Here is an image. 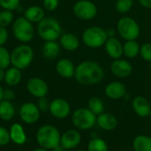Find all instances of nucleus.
Returning <instances> with one entry per match:
<instances>
[{
  "label": "nucleus",
  "mask_w": 151,
  "mask_h": 151,
  "mask_svg": "<svg viewBox=\"0 0 151 151\" xmlns=\"http://www.w3.org/2000/svg\"><path fill=\"white\" fill-rule=\"evenodd\" d=\"M104 46L106 54L113 60L123 56V44L116 36L108 37Z\"/></svg>",
  "instance_id": "dca6fc26"
},
{
  "label": "nucleus",
  "mask_w": 151,
  "mask_h": 151,
  "mask_svg": "<svg viewBox=\"0 0 151 151\" xmlns=\"http://www.w3.org/2000/svg\"><path fill=\"white\" fill-rule=\"evenodd\" d=\"M111 72L115 77L125 79L132 74L133 65L128 60L120 58L112 61L111 64Z\"/></svg>",
  "instance_id": "f8f14e48"
},
{
  "label": "nucleus",
  "mask_w": 151,
  "mask_h": 151,
  "mask_svg": "<svg viewBox=\"0 0 151 151\" xmlns=\"http://www.w3.org/2000/svg\"><path fill=\"white\" fill-rule=\"evenodd\" d=\"M87 151H109V146L104 139L96 137L89 141Z\"/></svg>",
  "instance_id": "c85d7f7f"
},
{
  "label": "nucleus",
  "mask_w": 151,
  "mask_h": 151,
  "mask_svg": "<svg viewBox=\"0 0 151 151\" xmlns=\"http://www.w3.org/2000/svg\"><path fill=\"white\" fill-rule=\"evenodd\" d=\"M8 37H9V34L6 27H0V46H4L6 43Z\"/></svg>",
  "instance_id": "58836bf2"
},
{
  "label": "nucleus",
  "mask_w": 151,
  "mask_h": 151,
  "mask_svg": "<svg viewBox=\"0 0 151 151\" xmlns=\"http://www.w3.org/2000/svg\"><path fill=\"white\" fill-rule=\"evenodd\" d=\"M104 77V71L101 65L93 60L81 62L75 68L74 78L78 83L83 86L98 84Z\"/></svg>",
  "instance_id": "f257e3e1"
},
{
  "label": "nucleus",
  "mask_w": 151,
  "mask_h": 151,
  "mask_svg": "<svg viewBox=\"0 0 151 151\" xmlns=\"http://www.w3.org/2000/svg\"><path fill=\"white\" fill-rule=\"evenodd\" d=\"M88 108L96 116L104 112V104L98 96H92L88 99Z\"/></svg>",
  "instance_id": "cd10ccee"
},
{
  "label": "nucleus",
  "mask_w": 151,
  "mask_h": 151,
  "mask_svg": "<svg viewBox=\"0 0 151 151\" xmlns=\"http://www.w3.org/2000/svg\"><path fill=\"white\" fill-rule=\"evenodd\" d=\"M4 76H5V70L0 68V82L4 81Z\"/></svg>",
  "instance_id": "a19ab883"
},
{
  "label": "nucleus",
  "mask_w": 151,
  "mask_h": 151,
  "mask_svg": "<svg viewBox=\"0 0 151 151\" xmlns=\"http://www.w3.org/2000/svg\"><path fill=\"white\" fill-rule=\"evenodd\" d=\"M33 151H50L48 150H46V149H43V148H37V149H35V150H34Z\"/></svg>",
  "instance_id": "c03bdc74"
},
{
  "label": "nucleus",
  "mask_w": 151,
  "mask_h": 151,
  "mask_svg": "<svg viewBox=\"0 0 151 151\" xmlns=\"http://www.w3.org/2000/svg\"><path fill=\"white\" fill-rule=\"evenodd\" d=\"M127 89L126 85L121 81H111L104 88L105 96L111 100H119L127 95Z\"/></svg>",
  "instance_id": "2eb2a0df"
},
{
  "label": "nucleus",
  "mask_w": 151,
  "mask_h": 151,
  "mask_svg": "<svg viewBox=\"0 0 151 151\" xmlns=\"http://www.w3.org/2000/svg\"><path fill=\"white\" fill-rule=\"evenodd\" d=\"M134 6V0H117L115 3V9L119 13L128 12Z\"/></svg>",
  "instance_id": "c756f323"
},
{
  "label": "nucleus",
  "mask_w": 151,
  "mask_h": 151,
  "mask_svg": "<svg viewBox=\"0 0 151 151\" xmlns=\"http://www.w3.org/2000/svg\"><path fill=\"white\" fill-rule=\"evenodd\" d=\"M22 79V73L20 69H18L14 66L9 67L5 70L4 82L9 87L17 86Z\"/></svg>",
  "instance_id": "b1692460"
},
{
  "label": "nucleus",
  "mask_w": 151,
  "mask_h": 151,
  "mask_svg": "<svg viewBox=\"0 0 151 151\" xmlns=\"http://www.w3.org/2000/svg\"><path fill=\"white\" fill-rule=\"evenodd\" d=\"M27 90L28 93L36 97L41 98L47 96L49 92V86L46 81L39 77H32L30 78L26 85Z\"/></svg>",
  "instance_id": "9d476101"
},
{
  "label": "nucleus",
  "mask_w": 151,
  "mask_h": 151,
  "mask_svg": "<svg viewBox=\"0 0 151 151\" xmlns=\"http://www.w3.org/2000/svg\"><path fill=\"white\" fill-rule=\"evenodd\" d=\"M23 16L33 24L39 23L45 17L44 9L39 5H31L25 10Z\"/></svg>",
  "instance_id": "4be33fe9"
},
{
  "label": "nucleus",
  "mask_w": 151,
  "mask_h": 151,
  "mask_svg": "<svg viewBox=\"0 0 151 151\" xmlns=\"http://www.w3.org/2000/svg\"><path fill=\"white\" fill-rule=\"evenodd\" d=\"M41 111H39L36 104L31 102L23 104L19 109V116L21 120L28 125L35 124L40 118Z\"/></svg>",
  "instance_id": "9b49d317"
},
{
  "label": "nucleus",
  "mask_w": 151,
  "mask_h": 151,
  "mask_svg": "<svg viewBox=\"0 0 151 151\" xmlns=\"http://www.w3.org/2000/svg\"><path fill=\"white\" fill-rule=\"evenodd\" d=\"M36 30L40 38L45 42L57 41L63 34L59 21L53 17H44L37 23Z\"/></svg>",
  "instance_id": "7ed1b4c3"
},
{
  "label": "nucleus",
  "mask_w": 151,
  "mask_h": 151,
  "mask_svg": "<svg viewBox=\"0 0 151 151\" xmlns=\"http://www.w3.org/2000/svg\"><path fill=\"white\" fill-rule=\"evenodd\" d=\"M61 46L57 41L45 42L42 47V53L47 59H55L60 52Z\"/></svg>",
  "instance_id": "5701e85b"
},
{
  "label": "nucleus",
  "mask_w": 151,
  "mask_h": 151,
  "mask_svg": "<svg viewBox=\"0 0 151 151\" xmlns=\"http://www.w3.org/2000/svg\"><path fill=\"white\" fill-rule=\"evenodd\" d=\"M34 50L27 43H21L11 52V65L23 70L28 67L34 60Z\"/></svg>",
  "instance_id": "20e7f679"
},
{
  "label": "nucleus",
  "mask_w": 151,
  "mask_h": 151,
  "mask_svg": "<svg viewBox=\"0 0 151 151\" xmlns=\"http://www.w3.org/2000/svg\"><path fill=\"white\" fill-rule=\"evenodd\" d=\"M15 114V107L10 101L2 100L0 102V119L9 121L13 119Z\"/></svg>",
  "instance_id": "bb28decb"
},
{
  "label": "nucleus",
  "mask_w": 151,
  "mask_h": 151,
  "mask_svg": "<svg viewBox=\"0 0 151 151\" xmlns=\"http://www.w3.org/2000/svg\"><path fill=\"white\" fill-rule=\"evenodd\" d=\"M140 49L141 45L136 40L126 41L123 44V55L127 58L133 59L140 55Z\"/></svg>",
  "instance_id": "a878e982"
},
{
  "label": "nucleus",
  "mask_w": 151,
  "mask_h": 151,
  "mask_svg": "<svg viewBox=\"0 0 151 151\" xmlns=\"http://www.w3.org/2000/svg\"><path fill=\"white\" fill-rule=\"evenodd\" d=\"M49 111L54 118L63 119L69 116L71 112V106L65 99L56 98L50 102Z\"/></svg>",
  "instance_id": "ddd939ff"
},
{
  "label": "nucleus",
  "mask_w": 151,
  "mask_h": 151,
  "mask_svg": "<svg viewBox=\"0 0 151 151\" xmlns=\"http://www.w3.org/2000/svg\"><path fill=\"white\" fill-rule=\"evenodd\" d=\"M140 56L144 61L151 63V42H145L141 45Z\"/></svg>",
  "instance_id": "473e14b6"
},
{
  "label": "nucleus",
  "mask_w": 151,
  "mask_h": 151,
  "mask_svg": "<svg viewBox=\"0 0 151 151\" xmlns=\"http://www.w3.org/2000/svg\"><path fill=\"white\" fill-rule=\"evenodd\" d=\"M3 91H4V88H3L2 86L0 85V102L3 100Z\"/></svg>",
  "instance_id": "37998d69"
},
{
  "label": "nucleus",
  "mask_w": 151,
  "mask_h": 151,
  "mask_svg": "<svg viewBox=\"0 0 151 151\" xmlns=\"http://www.w3.org/2000/svg\"><path fill=\"white\" fill-rule=\"evenodd\" d=\"M56 72L57 73L65 79H72L74 77L75 68L73 62L68 58H61L56 64Z\"/></svg>",
  "instance_id": "a211bd4d"
},
{
  "label": "nucleus",
  "mask_w": 151,
  "mask_h": 151,
  "mask_svg": "<svg viewBox=\"0 0 151 151\" xmlns=\"http://www.w3.org/2000/svg\"><path fill=\"white\" fill-rule=\"evenodd\" d=\"M80 39L73 33H63L59 37L61 48L67 51H75L80 47Z\"/></svg>",
  "instance_id": "aec40b11"
},
{
  "label": "nucleus",
  "mask_w": 151,
  "mask_h": 151,
  "mask_svg": "<svg viewBox=\"0 0 151 151\" xmlns=\"http://www.w3.org/2000/svg\"><path fill=\"white\" fill-rule=\"evenodd\" d=\"M14 99H15V92L12 89H11V88L4 89V91H3V100L12 102Z\"/></svg>",
  "instance_id": "4c0bfd02"
},
{
  "label": "nucleus",
  "mask_w": 151,
  "mask_h": 151,
  "mask_svg": "<svg viewBox=\"0 0 151 151\" xmlns=\"http://www.w3.org/2000/svg\"><path fill=\"white\" fill-rule=\"evenodd\" d=\"M150 116H151V111H150Z\"/></svg>",
  "instance_id": "49530a36"
},
{
  "label": "nucleus",
  "mask_w": 151,
  "mask_h": 151,
  "mask_svg": "<svg viewBox=\"0 0 151 151\" xmlns=\"http://www.w3.org/2000/svg\"><path fill=\"white\" fill-rule=\"evenodd\" d=\"M10 139L16 145H23L27 142V134L23 127L19 123H14L11 126L10 130Z\"/></svg>",
  "instance_id": "412c9836"
},
{
  "label": "nucleus",
  "mask_w": 151,
  "mask_h": 151,
  "mask_svg": "<svg viewBox=\"0 0 151 151\" xmlns=\"http://www.w3.org/2000/svg\"><path fill=\"white\" fill-rule=\"evenodd\" d=\"M132 108L134 113L141 118H147L150 116V102L142 96H137L133 99Z\"/></svg>",
  "instance_id": "f3484780"
},
{
  "label": "nucleus",
  "mask_w": 151,
  "mask_h": 151,
  "mask_svg": "<svg viewBox=\"0 0 151 151\" xmlns=\"http://www.w3.org/2000/svg\"><path fill=\"white\" fill-rule=\"evenodd\" d=\"M133 149L134 151H151V137L145 134L135 136L133 141Z\"/></svg>",
  "instance_id": "393cba45"
},
{
  "label": "nucleus",
  "mask_w": 151,
  "mask_h": 151,
  "mask_svg": "<svg viewBox=\"0 0 151 151\" xmlns=\"http://www.w3.org/2000/svg\"><path fill=\"white\" fill-rule=\"evenodd\" d=\"M14 15L12 11L9 10H2L0 11V27H6L10 24H12L13 20Z\"/></svg>",
  "instance_id": "2f4dec72"
},
{
  "label": "nucleus",
  "mask_w": 151,
  "mask_h": 151,
  "mask_svg": "<svg viewBox=\"0 0 151 151\" xmlns=\"http://www.w3.org/2000/svg\"><path fill=\"white\" fill-rule=\"evenodd\" d=\"M36 105L41 112H47L50 111V102L46 98V96H44V97L38 98V102Z\"/></svg>",
  "instance_id": "c9c22d12"
},
{
  "label": "nucleus",
  "mask_w": 151,
  "mask_h": 151,
  "mask_svg": "<svg viewBox=\"0 0 151 151\" xmlns=\"http://www.w3.org/2000/svg\"><path fill=\"white\" fill-rule=\"evenodd\" d=\"M61 134L52 125L42 126L36 132V142L41 148L52 150L60 145Z\"/></svg>",
  "instance_id": "f03ea898"
},
{
  "label": "nucleus",
  "mask_w": 151,
  "mask_h": 151,
  "mask_svg": "<svg viewBox=\"0 0 151 151\" xmlns=\"http://www.w3.org/2000/svg\"><path fill=\"white\" fill-rule=\"evenodd\" d=\"M12 30L14 37L22 43L29 42L35 36L33 23L27 20L24 16L19 17L12 22Z\"/></svg>",
  "instance_id": "0eeeda50"
},
{
  "label": "nucleus",
  "mask_w": 151,
  "mask_h": 151,
  "mask_svg": "<svg viewBox=\"0 0 151 151\" xmlns=\"http://www.w3.org/2000/svg\"><path fill=\"white\" fill-rule=\"evenodd\" d=\"M20 0H0V7L4 10L14 11L19 6Z\"/></svg>",
  "instance_id": "72a5a7b5"
},
{
  "label": "nucleus",
  "mask_w": 151,
  "mask_h": 151,
  "mask_svg": "<svg viewBox=\"0 0 151 151\" xmlns=\"http://www.w3.org/2000/svg\"><path fill=\"white\" fill-rule=\"evenodd\" d=\"M75 151H87V150H77Z\"/></svg>",
  "instance_id": "a18cd8bd"
},
{
  "label": "nucleus",
  "mask_w": 151,
  "mask_h": 151,
  "mask_svg": "<svg viewBox=\"0 0 151 151\" xmlns=\"http://www.w3.org/2000/svg\"><path fill=\"white\" fill-rule=\"evenodd\" d=\"M52 151H69L68 150H66L65 148H64L63 146L61 145H58V147H56L55 149H53Z\"/></svg>",
  "instance_id": "79ce46f5"
},
{
  "label": "nucleus",
  "mask_w": 151,
  "mask_h": 151,
  "mask_svg": "<svg viewBox=\"0 0 151 151\" xmlns=\"http://www.w3.org/2000/svg\"><path fill=\"white\" fill-rule=\"evenodd\" d=\"M96 125L104 131H112L118 127V119L109 112H103L96 116Z\"/></svg>",
  "instance_id": "6ab92c4d"
},
{
  "label": "nucleus",
  "mask_w": 151,
  "mask_h": 151,
  "mask_svg": "<svg viewBox=\"0 0 151 151\" xmlns=\"http://www.w3.org/2000/svg\"><path fill=\"white\" fill-rule=\"evenodd\" d=\"M108 37L107 30L98 26H92L83 31L81 40L87 47L97 49L104 45Z\"/></svg>",
  "instance_id": "39448f33"
},
{
  "label": "nucleus",
  "mask_w": 151,
  "mask_h": 151,
  "mask_svg": "<svg viewBox=\"0 0 151 151\" xmlns=\"http://www.w3.org/2000/svg\"><path fill=\"white\" fill-rule=\"evenodd\" d=\"M72 122L78 130H88L96 125V115L88 107L78 108L72 115Z\"/></svg>",
  "instance_id": "6e6552de"
},
{
  "label": "nucleus",
  "mask_w": 151,
  "mask_h": 151,
  "mask_svg": "<svg viewBox=\"0 0 151 151\" xmlns=\"http://www.w3.org/2000/svg\"><path fill=\"white\" fill-rule=\"evenodd\" d=\"M59 4V0H43L42 5L43 8L49 12H53L55 11Z\"/></svg>",
  "instance_id": "e433bc0d"
},
{
  "label": "nucleus",
  "mask_w": 151,
  "mask_h": 151,
  "mask_svg": "<svg viewBox=\"0 0 151 151\" xmlns=\"http://www.w3.org/2000/svg\"><path fill=\"white\" fill-rule=\"evenodd\" d=\"M10 141L11 139L9 131L4 127H0V147L6 146L10 142Z\"/></svg>",
  "instance_id": "f704fd0d"
},
{
  "label": "nucleus",
  "mask_w": 151,
  "mask_h": 151,
  "mask_svg": "<svg viewBox=\"0 0 151 151\" xmlns=\"http://www.w3.org/2000/svg\"><path fill=\"white\" fill-rule=\"evenodd\" d=\"M11 65V53L4 46H0V68L6 70Z\"/></svg>",
  "instance_id": "7c9ffc66"
},
{
  "label": "nucleus",
  "mask_w": 151,
  "mask_h": 151,
  "mask_svg": "<svg viewBox=\"0 0 151 151\" xmlns=\"http://www.w3.org/2000/svg\"><path fill=\"white\" fill-rule=\"evenodd\" d=\"M81 142V134L78 129H69L61 134L60 145L66 150H73Z\"/></svg>",
  "instance_id": "4468645a"
},
{
  "label": "nucleus",
  "mask_w": 151,
  "mask_h": 151,
  "mask_svg": "<svg viewBox=\"0 0 151 151\" xmlns=\"http://www.w3.org/2000/svg\"><path fill=\"white\" fill-rule=\"evenodd\" d=\"M117 32L125 41L137 40L141 35V27L134 19L125 16L119 19Z\"/></svg>",
  "instance_id": "423d86ee"
},
{
  "label": "nucleus",
  "mask_w": 151,
  "mask_h": 151,
  "mask_svg": "<svg viewBox=\"0 0 151 151\" xmlns=\"http://www.w3.org/2000/svg\"><path fill=\"white\" fill-rule=\"evenodd\" d=\"M140 5L145 9H151V0H138Z\"/></svg>",
  "instance_id": "ea45409f"
},
{
  "label": "nucleus",
  "mask_w": 151,
  "mask_h": 151,
  "mask_svg": "<svg viewBox=\"0 0 151 151\" xmlns=\"http://www.w3.org/2000/svg\"><path fill=\"white\" fill-rule=\"evenodd\" d=\"M73 12L78 19L90 20L97 15L98 9L96 4L90 0H79L74 4Z\"/></svg>",
  "instance_id": "1a4fd4ad"
}]
</instances>
